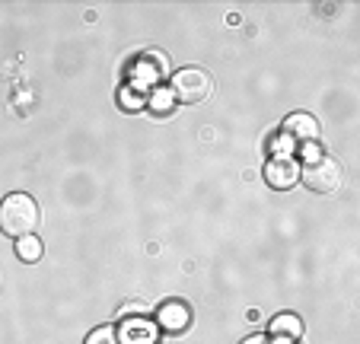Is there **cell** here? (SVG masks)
<instances>
[{
  "instance_id": "11",
  "label": "cell",
  "mask_w": 360,
  "mask_h": 344,
  "mask_svg": "<svg viewBox=\"0 0 360 344\" xmlns=\"http://www.w3.org/2000/svg\"><path fill=\"white\" fill-rule=\"evenodd\" d=\"M86 344H122V341H118V331L112 325H99V329H93L86 335Z\"/></svg>"
},
{
  "instance_id": "16",
  "label": "cell",
  "mask_w": 360,
  "mask_h": 344,
  "mask_svg": "<svg viewBox=\"0 0 360 344\" xmlns=\"http://www.w3.org/2000/svg\"><path fill=\"white\" fill-rule=\"evenodd\" d=\"M268 344H293V341H287V338H274V341H268Z\"/></svg>"
},
{
  "instance_id": "13",
  "label": "cell",
  "mask_w": 360,
  "mask_h": 344,
  "mask_svg": "<svg viewBox=\"0 0 360 344\" xmlns=\"http://www.w3.org/2000/svg\"><path fill=\"white\" fill-rule=\"evenodd\" d=\"M150 316V306L147 303H141V300H134V303H124L122 310H118V319H124V316Z\"/></svg>"
},
{
  "instance_id": "2",
  "label": "cell",
  "mask_w": 360,
  "mask_h": 344,
  "mask_svg": "<svg viewBox=\"0 0 360 344\" xmlns=\"http://www.w3.org/2000/svg\"><path fill=\"white\" fill-rule=\"evenodd\" d=\"M300 182L309 191H319V195H335L345 182L341 176V166L332 156H309V160L300 166Z\"/></svg>"
},
{
  "instance_id": "1",
  "label": "cell",
  "mask_w": 360,
  "mask_h": 344,
  "mask_svg": "<svg viewBox=\"0 0 360 344\" xmlns=\"http://www.w3.org/2000/svg\"><path fill=\"white\" fill-rule=\"evenodd\" d=\"M39 220H41L39 204L26 191H13V195H7L0 201V229H4V236L10 239L32 236Z\"/></svg>"
},
{
  "instance_id": "5",
  "label": "cell",
  "mask_w": 360,
  "mask_h": 344,
  "mask_svg": "<svg viewBox=\"0 0 360 344\" xmlns=\"http://www.w3.org/2000/svg\"><path fill=\"white\" fill-rule=\"evenodd\" d=\"M265 182L271 185V189H278V191L293 189V185L300 182L297 160H290V156H271L268 166H265Z\"/></svg>"
},
{
  "instance_id": "10",
  "label": "cell",
  "mask_w": 360,
  "mask_h": 344,
  "mask_svg": "<svg viewBox=\"0 0 360 344\" xmlns=\"http://www.w3.org/2000/svg\"><path fill=\"white\" fill-rule=\"evenodd\" d=\"M172 106H176V96H172V89L157 87V93L150 96V108H153L157 115H169Z\"/></svg>"
},
{
  "instance_id": "9",
  "label": "cell",
  "mask_w": 360,
  "mask_h": 344,
  "mask_svg": "<svg viewBox=\"0 0 360 344\" xmlns=\"http://www.w3.org/2000/svg\"><path fill=\"white\" fill-rule=\"evenodd\" d=\"M41 239L35 236H22V239H16V258H20V262H26V265H35L41 258Z\"/></svg>"
},
{
  "instance_id": "4",
  "label": "cell",
  "mask_w": 360,
  "mask_h": 344,
  "mask_svg": "<svg viewBox=\"0 0 360 344\" xmlns=\"http://www.w3.org/2000/svg\"><path fill=\"white\" fill-rule=\"evenodd\" d=\"M281 134L290 137L293 144L313 147V144L319 141L322 128H319V122H316L313 115H306V112H293V115H287V122H284V128H281Z\"/></svg>"
},
{
  "instance_id": "14",
  "label": "cell",
  "mask_w": 360,
  "mask_h": 344,
  "mask_svg": "<svg viewBox=\"0 0 360 344\" xmlns=\"http://www.w3.org/2000/svg\"><path fill=\"white\" fill-rule=\"evenodd\" d=\"M293 147H297V144H293L290 137H284V134L274 137V156H290V150H293Z\"/></svg>"
},
{
  "instance_id": "8",
  "label": "cell",
  "mask_w": 360,
  "mask_h": 344,
  "mask_svg": "<svg viewBox=\"0 0 360 344\" xmlns=\"http://www.w3.org/2000/svg\"><path fill=\"white\" fill-rule=\"evenodd\" d=\"M303 335V322H300L293 312H281L271 319V338H287V341H297Z\"/></svg>"
},
{
  "instance_id": "7",
  "label": "cell",
  "mask_w": 360,
  "mask_h": 344,
  "mask_svg": "<svg viewBox=\"0 0 360 344\" xmlns=\"http://www.w3.org/2000/svg\"><path fill=\"white\" fill-rule=\"evenodd\" d=\"M118 341L122 344H153L157 341V322L147 316L141 319H122L118 325Z\"/></svg>"
},
{
  "instance_id": "3",
  "label": "cell",
  "mask_w": 360,
  "mask_h": 344,
  "mask_svg": "<svg viewBox=\"0 0 360 344\" xmlns=\"http://www.w3.org/2000/svg\"><path fill=\"white\" fill-rule=\"evenodd\" d=\"M169 89H172V96H176V102H182V106H198V102H204L214 93V80H211V74L201 68H182L172 74Z\"/></svg>"
},
{
  "instance_id": "15",
  "label": "cell",
  "mask_w": 360,
  "mask_h": 344,
  "mask_svg": "<svg viewBox=\"0 0 360 344\" xmlns=\"http://www.w3.org/2000/svg\"><path fill=\"white\" fill-rule=\"evenodd\" d=\"M243 344H268V338H262V335H252V338H245Z\"/></svg>"
},
{
  "instance_id": "6",
  "label": "cell",
  "mask_w": 360,
  "mask_h": 344,
  "mask_svg": "<svg viewBox=\"0 0 360 344\" xmlns=\"http://www.w3.org/2000/svg\"><path fill=\"white\" fill-rule=\"evenodd\" d=\"M188 325H191V310L182 300H166L157 310V329L169 331V335H179V331H185Z\"/></svg>"
},
{
  "instance_id": "12",
  "label": "cell",
  "mask_w": 360,
  "mask_h": 344,
  "mask_svg": "<svg viewBox=\"0 0 360 344\" xmlns=\"http://www.w3.org/2000/svg\"><path fill=\"white\" fill-rule=\"evenodd\" d=\"M118 102H122L124 108H143V96H137L131 87H124L122 93H118Z\"/></svg>"
}]
</instances>
